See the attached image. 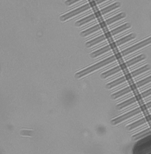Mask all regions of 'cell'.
I'll list each match as a JSON object with an SVG mask.
<instances>
[{"label":"cell","mask_w":151,"mask_h":154,"mask_svg":"<svg viewBox=\"0 0 151 154\" xmlns=\"http://www.w3.org/2000/svg\"><path fill=\"white\" fill-rule=\"evenodd\" d=\"M134 154H151V134L138 140L132 149Z\"/></svg>","instance_id":"obj_1"},{"label":"cell","mask_w":151,"mask_h":154,"mask_svg":"<svg viewBox=\"0 0 151 154\" xmlns=\"http://www.w3.org/2000/svg\"><path fill=\"white\" fill-rule=\"evenodd\" d=\"M115 60L114 57H111L108 58L104 60H103L102 61H100L99 63H96L95 65H93L92 66H90V67H87L85 69H84L83 70H81L80 72L76 73V74L75 75V78H80L82 77H83L86 75H87L88 74L93 72L96 70L99 69L100 68L104 66L105 65H107L109 63H112L114 60Z\"/></svg>","instance_id":"obj_2"},{"label":"cell","mask_w":151,"mask_h":154,"mask_svg":"<svg viewBox=\"0 0 151 154\" xmlns=\"http://www.w3.org/2000/svg\"><path fill=\"white\" fill-rule=\"evenodd\" d=\"M106 35H102L101 36H99L97 38H95L93 40H92L89 42H88V43H87L86 45L87 47L88 48H90L91 47H93V45L97 44L99 43L100 42H102L103 40H104L105 39H106Z\"/></svg>","instance_id":"obj_4"},{"label":"cell","mask_w":151,"mask_h":154,"mask_svg":"<svg viewBox=\"0 0 151 154\" xmlns=\"http://www.w3.org/2000/svg\"><path fill=\"white\" fill-rule=\"evenodd\" d=\"M111 49V47L110 45H107V47H105L104 48H101L100 49H98L96 51H95L92 53H91L90 56L92 58H96L101 55L103 53H105L107 51H109L110 49Z\"/></svg>","instance_id":"obj_3"},{"label":"cell","mask_w":151,"mask_h":154,"mask_svg":"<svg viewBox=\"0 0 151 154\" xmlns=\"http://www.w3.org/2000/svg\"><path fill=\"white\" fill-rule=\"evenodd\" d=\"M118 70H119V68H118H118H117H117H115V69H114L109 70V71H107V72H106L102 73V74L101 75V78H102V79L107 78L109 77V76H110V75L113 74L114 73L117 72Z\"/></svg>","instance_id":"obj_5"}]
</instances>
